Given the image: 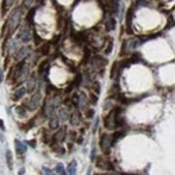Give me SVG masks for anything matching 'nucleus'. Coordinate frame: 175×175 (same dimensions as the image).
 <instances>
[{"label":"nucleus","mask_w":175,"mask_h":175,"mask_svg":"<svg viewBox=\"0 0 175 175\" xmlns=\"http://www.w3.org/2000/svg\"><path fill=\"white\" fill-rule=\"evenodd\" d=\"M20 20H21V8L17 7L11 14L8 17V20L4 24V28H3V38H8V35H11L14 30H16L18 24H20Z\"/></svg>","instance_id":"f257e3e1"},{"label":"nucleus","mask_w":175,"mask_h":175,"mask_svg":"<svg viewBox=\"0 0 175 175\" xmlns=\"http://www.w3.org/2000/svg\"><path fill=\"white\" fill-rule=\"evenodd\" d=\"M120 109H118V108H115V109H112L109 113H108V116L105 118V120H104V123H105V127L107 129H109V130H112V129H116V125H115V120H116V113H119Z\"/></svg>","instance_id":"f03ea898"},{"label":"nucleus","mask_w":175,"mask_h":175,"mask_svg":"<svg viewBox=\"0 0 175 175\" xmlns=\"http://www.w3.org/2000/svg\"><path fill=\"white\" fill-rule=\"evenodd\" d=\"M112 136L109 135H105L104 133L102 136H101V140H100V147H101V150L104 151V153H109V149H111V146H112Z\"/></svg>","instance_id":"7ed1b4c3"},{"label":"nucleus","mask_w":175,"mask_h":175,"mask_svg":"<svg viewBox=\"0 0 175 175\" xmlns=\"http://www.w3.org/2000/svg\"><path fill=\"white\" fill-rule=\"evenodd\" d=\"M90 60H91V67H93L94 70H101L104 66L107 64V59H104L102 56H100V55L93 56Z\"/></svg>","instance_id":"20e7f679"},{"label":"nucleus","mask_w":175,"mask_h":175,"mask_svg":"<svg viewBox=\"0 0 175 175\" xmlns=\"http://www.w3.org/2000/svg\"><path fill=\"white\" fill-rule=\"evenodd\" d=\"M56 101H53L52 98H49L45 101L44 104V116H46V118H50L52 115H53V109H55V105H56Z\"/></svg>","instance_id":"39448f33"},{"label":"nucleus","mask_w":175,"mask_h":175,"mask_svg":"<svg viewBox=\"0 0 175 175\" xmlns=\"http://www.w3.org/2000/svg\"><path fill=\"white\" fill-rule=\"evenodd\" d=\"M39 102H41V93H39V91H37V93L31 97V100L28 101V105H27L25 108H28V109L34 111V109H37V108H38Z\"/></svg>","instance_id":"423d86ee"},{"label":"nucleus","mask_w":175,"mask_h":175,"mask_svg":"<svg viewBox=\"0 0 175 175\" xmlns=\"http://www.w3.org/2000/svg\"><path fill=\"white\" fill-rule=\"evenodd\" d=\"M97 167L98 168H101V169H113V165H112L111 163L108 161V160H104L102 157H100V158L97 160Z\"/></svg>","instance_id":"0eeeda50"},{"label":"nucleus","mask_w":175,"mask_h":175,"mask_svg":"<svg viewBox=\"0 0 175 175\" xmlns=\"http://www.w3.org/2000/svg\"><path fill=\"white\" fill-rule=\"evenodd\" d=\"M64 137H66V126H60V130L53 136V142L56 143H60V142H63Z\"/></svg>","instance_id":"6e6552de"},{"label":"nucleus","mask_w":175,"mask_h":175,"mask_svg":"<svg viewBox=\"0 0 175 175\" xmlns=\"http://www.w3.org/2000/svg\"><path fill=\"white\" fill-rule=\"evenodd\" d=\"M123 67H122V63L120 62H115V63L112 64V72H111V77L112 79H115V77H118V74L120 73Z\"/></svg>","instance_id":"1a4fd4ad"},{"label":"nucleus","mask_w":175,"mask_h":175,"mask_svg":"<svg viewBox=\"0 0 175 175\" xmlns=\"http://www.w3.org/2000/svg\"><path fill=\"white\" fill-rule=\"evenodd\" d=\"M30 52H31V49L28 48V46H25V48H21V49H20V52H18V53L16 55V60H20V62H21V60H24V57L28 55Z\"/></svg>","instance_id":"9d476101"},{"label":"nucleus","mask_w":175,"mask_h":175,"mask_svg":"<svg viewBox=\"0 0 175 175\" xmlns=\"http://www.w3.org/2000/svg\"><path fill=\"white\" fill-rule=\"evenodd\" d=\"M80 119H81V115H80V112L76 109V111L72 113V116H70V123H72V126H77L80 123Z\"/></svg>","instance_id":"9b49d317"},{"label":"nucleus","mask_w":175,"mask_h":175,"mask_svg":"<svg viewBox=\"0 0 175 175\" xmlns=\"http://www.w3.org/2000/svg\"><path fill=\"white\" fill-rule=\"evenodd\" d=\"M21 41L23 42H28V41H31V38H32V34H31V31H30V28H27L25 27L24 30L21 31Z\"/></svg>","instance_id":"f8f14e48"},{"label":"nucleus","mask_w":175,"mask_h":175,"mask_svg":"<svg viewBox=\"0 0 175 175\" xmlns=\"http://www.w3.org/2000/svg\"><path fill=\"white\" fill-rule=\"evenodd\" d=\"M14 146H16L17 153H20V154H23V153L27 151V144L20 142V140H14Z\"/></svg>","instance_id":"ddd939ff"},{"label":"nucleus","mask_w":175,"mask_h":175,"mask_svg":"<svg viewBox=\"0 0 175 175\" xmlns=\"http://www.w3.org/2000/svg\"><path fill=\"white\" fill-rule=\"evenodd\" d=\"M73 39L77 41V42H86L88 39V37L86 32H77V34H73Z\"/></svg>","instance_id":"4468645a"},{"label":"nucleus","mask_w":175,"mask_h":175,"mask_svg":"<svg viewBox=\"0 0 175 175\" xmlns=\"http://www.w3.org/2000/svg\"><path fill=\"white\" fill-rule=\"evenodd\" d=\"M25 93H27V88L21 87V88H18V90H16V91H14V94H13V97H11V98H13L14 101H18L21 97H24Z\"/></svg>","instance_id":"2eb2a0df"},{"label":"nucleus","mask_w":175,"mask_h":175,"mask_svg":"<svg viewBox=\"0 0 175 175\" xmlns=\"http://www.w3.org/2000/svg\"><path fill=\"white\" fill-rule=\"evenodd\" d=\"M76 171H77V163L76 161H72L69 164V167L66 169V175H76Z\"/></svg>","instance_id":"dca6fc26"},{"label":"nucleus","mask_w":175,"mask_h":175,"mask_svg":"<svg viewBox=\"0 0 175 175\" xmlns=\"http://www.w3.org/2000/svg\"><path fill=\"white\" fill-rule=\"evenodd\" d=\"M115 18H112V17L108 16V18H107V23H105V30L107 31H112L113 28H115Z\"/></svg>","instance_id":"f3484780"},{"label":"nucleus","mask_w":175,"mask_h":175,"mask_svg":"<svg viewBox=\"0 0 175 175\" xmlns=\"http://www.w3.org/2000/svg\"><path fill=\"white\" fill-rule=\"evenodd\" d=\"M86 104H87V95L83 93V94H80V95H79V100H77V105H79L80 108L86 109Z\"/></svg>","instance_id":"a211bd4d"},{"label":"nucleus","mask_w":175,"mask_h":175,"mask_svg":"<svg viewBox=\"0 0 175 175\" xmlns=\"http://www.w3.org/2000/svg\"><path fill=\"white\" fill-rule=\"evenodd\" d=\"M132 17H133V10L130 8L129 13H127V17H126V24H127V32L132 34Z\"/></svg>","instance_id":"6ab92c4d"},{"label":"nucleus","mask_w":175,"mask_h":175,"mask_svg":"<svg viewBox=\"0 0 175 175\" xmlns=\"http://www.w3.org/2000/svg\"><path fill=\"white\" fill-rule=\"evenodd\" d=\"M57 126H59V118L57 116H50V120H49V127L50 129H57Z\"/></svg>","instance_id":"aec40b11"},{"label":"nucleus","mask_w":175,"mask_h":175,"mask_svg":"<svg viewBox=\"0 0 175 175\" xmlns=\"http://www.w3.org/2000/svg\"><path fill=\"white\" fill-rule=\"evenodd\" d=\"M48 66H49V60H45V62H42V63L39 64V67H38V73H39V74H44V73L48 70V69H46Z\"/></svg>","instance_id":"412c9836"},{"label":"nucleus","mask_w":175,"mask_h":175,"mask_svg":"<svg viewBox=\"0 0 175 175\" xmlns=\"http://www.w3.org/2000/svg\"><path fill=\"white\" fill-rule=\"evenodd\" d=\"M34 14H35V8H31V10L28 11V14H27V21H28L30 25L34 24Z\"/></svg>","instance_id":"4be33fe9"},{"label":"nucleus","mask_w":175,"mask_h":175,"mask_svg":"<svg viewBox=\"0 0 175 175\" xmlns=\"http://www.w3.org/2000/svg\"><path fill=\"white\" fill-rule=\"evenodd\" d=\"M6 161H7V167L11 169L13 168V156H11V151H6Z\"/></svg>","instance_id":"5701e85b"},{"label":"nucleus","mask_w":175,"mask_h":175,"mask_svg":"<svg viewBox=\"0 0 175 175\" xmlns=\"http://www.w3.org/2000/svg\"><path fill=\"white\" fill-rule=\"evenodd\" d=\"M123 135H125V132H123V130H120V132H115V133H113V136H112V143H115L116 140L122 139V137H123Z\"/></svg>","instance_id":"b1692460"},{"label":"nucleus","mask_w":175,"mask_h":175,"mask_svg":"<svg viewBox=\"0 0 175 175\" xmlns=\"http://www.w3.org/2000/svg\"><path fill=\"white\" fill-rule=\"evenodd\" d=\"M55 172L57 175H66V169H64V167L62 164H57L55 167Z\"/></svg>","instance_id":"393cba45"},{"label":"nucleus","mask_w":175,"mask_h":175,"mask_svg":"<svg viewBox=\"0 0 175 175\" xmlns=\"http://www.w3.org/2000/svg\"><path fill=\"white\" fill-rule=\"evenodd\" d=\"M16 112L20 115V116H25V115H27V108H25V107H21V105H18V107H16Z\"/></svg>","instance_id":"a878e982"},{"label":"nucleus","mask_w":175,"mask_h":175,"mask_svg":"<svg viewBox=\"0 0 175 175\" xmlns=\"http://www.w3.org/2000/svg\"><path fill=\"white\" fill-rule=\"evenodd\" d=\"M59 118H60V120H67L69 119V112L66 109H60L59 111Z\"/></svg>","instance_id":"bb28decb"},{"label":"nucleus","mask_w":175,"mask_h":175,"mask_svg":"<svg viewBox=\"0 0 175 175\" xmlns=\"http://www.w3.org/2000/svg\"><path fill=\"white\" fill-rule=\"evenodd\" d=\"M90 49L88 48H84V57H83V63L84 64H87L88 62H90Z\"/></svg>","instance_id":"cd10ccee"},{"label":"nucleus","mask_w":175,"mask_h":175,"mask_svg":"<svg viewBox=\"0 0 175 175\" xmlns=\"http://www.w3.org/2000/svg\"><path fill=\"white\" fill-rule=\"evenodd\" d=\"M130 63H135V62H142V55L140 53H133V56L130 57V60H129Z\"/></svg>","instance_id":"c85d7f7f"},{"label":"nucleus","mask_w":175,"mask_h":175,"mask_svg":"<svg viewBox=\"0 0 175 175\" xmlns=\"http://www.w3.org/2000/svg\"><path fill=\"white\" fill-rule=\"evenodd\" d=\"M49 49H50V45H49V44H45V45L39 49V53H41V55H48Z\"/></svg>","instance_id":"c756f323"},{"label":"nucleus","mask_w":175,"mask_h":175,"mask_svg":"<svg viewBox=\"0 0 175 175\" xmlns=\"http://www.w3.org/2000/svg\"><path fill=\"white\" fill-rule=\"evenodd\" d=\"M34 87H35V77L32 76L31 79L28 80V88H27V90H28V91H31V90H34Z\"/></svg>","instance_id":"7c9ffc66"},{"label":"nucleus","mask_w":175,"mask_h":175,"mask_svg":"<svg viewBox=\"0 0 175 175\" xmlns=\"http://www.w3.org/2000/svg\"><path fill=\"white\" fill-rule=\"evenodd\" d=\"M112 45H113L112 39H108V45H107V49H105V55H109L112 52Z\"/></svg>","instance_id":"2f4dec72"},{"label":"nucleus","mask_w":175,"mask_h":175,"mask_svg":"<svg viewBox=\"0 0 175 175\" xmlns=\"http://www.w3.org/2000/svg\"><path fill=\"white\" fill-rule=\"evenodd\" d=\"M42 169H44V174L45 175H55V172H53L52 169H49L48 167H44Z\"/></svg>","instance_id":"473e14b6"},{"label":"nucleus","mask_w":175,"mask_h":175,"mask_svg":"<svg viewBox=\"0 0 175 175\" xmlns=\"http://www.w3.org/2000/svg\"><path fill=\"white\" fill-rule=\"evenodd\" d=\"M111 102H112V100H108V101H107V104L104 105V111H108V109L111 108V107H112Z\"/></svg>","instance_id":"72a5a7b5"},{"label":"nucleus","mask_w":175,"mask_h":175,"mask_svg":"<svg viewBox=\"0 0 175 175\" xmlns=\"http://www.w3.org/2000/svg\"><path fill=\"white\" fill-rule=\"evenodd\" d=\"M86 116L87 118H93L94 116V109H87L86 111Z\"/></svg>","instance_id":"f704fd0d"},{"label":"nucleus","mask_w":175,"mask_h":175,"mask_svg":"<svg viewBox=\"0 0 175 175\" xmlns=\"http://www.w3.org/2000/svg\"><path fill=\"white\" fill-rule=\"evenodd\" d=\"M80 81H81V76H77V77H76V79H74V83H73V86H76V87H77V86H79L80 84Z\"/></svg>","instance_id":"c9c22d12"},{"label":"nucleus","mask_w":175,"mask_h":175,"mask_svg":"<svg viewBox=\"0 0 175 175\" xmlns=\"http://www.w3.org/2000/svg\"><path fill=\"white\" fill-rule=\"evenodd\" d=\"M55 151L57 153V154H64V150H63V147H55Z\"/></svg>","instance_id":"e433bc0d"},{"label":"nucleus","mask_w":175,"mask_h":175,"mask_svg":"<svg viewBox=\"0 0 175 175\" xmlns=\"http://www.w3.org/2000/svg\"><path fill=\"white\" fill-rule=\"evenodd\" d=\"M34 39H35V44H37V45H38V44H41V42H42V39H41L39 37H38V35H37V34H35V35H34Z\"/></svg>","instance_id":"4c0bfd02"},{"label":"nucleus","mask_w":175,"mask_h":175,"mask_svg":"<svg viewBox=\"0 0 175 175\" xmlns=\"http://www.w3.org/2000/svg\"><path fill=\"white\" fill-rule=\"evenodd\" d=\"M97 100H98V97L93 94V95H91V101H93V102H97Z\"/></svg>","instance_id":"58836bf2"},{"label":"nucleus","mask_w":175,"mask_h":175,"mask_svg":"<svg viewBox=\"0 0 175 175\" xmlns=\"http://www.w3.org/2000/svg\"><path fill=\"white\" fill-rule=\"evenodd\" d=\"M94 157H95V149H93V151H91V160L94 161Z\"/></svg>","instance_id":"ea45409f"},{"label":"nucleus","mask_w":175,"mask_h":175,"mask_svg":"<svg viewBox=\"0 0 175 175\" xmlns=\"http://www.w3.org/2000/svg\"><path fill=\"white\" fill-rule=\"evenodd\" d=\"M0 129H1V130H4V129H6V127H4V123H3V120L0 119Z\"/></svg>","instance_id":"a19ab883"},{"label":"nucleus","mask_w":175,"mask_h":175,"mask_svg":"<svg viewBox=\"0 0 175 175\" xmlns=\"http://www.w3.org/2000/svg\"><path fill=\"white\" fill-rule=\"evenodd\" d=\"M24 172H25V169H24V168H21V169L18 171V174H20V175H24Z\"/></svg>","instance_id":"79ce46f5"},{"label":"nucleus","mask_w":175,"mask_h":175,"mask_svg":"<svg viewBox=\"0 0 175 175\" xmlns=\"http://www.w3.org/2000/svg\"><path fill=\"white\" fill-rule=\"evenodd\" d=\"M3 81V73H1V69H0V83Z\"/></svg>","instance_id":"37998d69"},{"label":"nucleus","mask_w":175,"mask_h":175,"mask_svg":"<svg viewBox=\"0 0 175 175\" xmlns=\"http://www.w3.org/2000/svg\"><path fill=\"white\" fill-rule=\"evenodd\" d=\"M28 144H30V146H32V147H35V142H34V140H32V142H30Z\"/></svg>","instance_id":"c03bdc74"}]
</instances>
